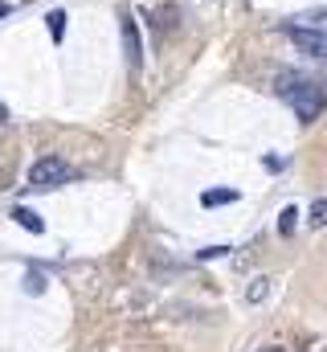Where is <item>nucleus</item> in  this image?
Here are the masks:
<instances>
[{"label":"nucleus","mask_w":327,"mask_h":352,"mask_svg":"<svg viewBox=\"0 0 327 352\" xmlns=\"http://www.w3.org/2000/svg\"><path fill=\"white\" fill-rule=\"evenodd\" d=\"M266 295H270V278H253V283L245 287V299H249V303H262Z\"/></svg>","instance_id":"6e6552de"},{"label":"nucleus","mask_w":327,"mask_h":352,"mask_svg":"<svg viewBox=\"0 0 327 352\" xmlns=\"http://www.w3.org/2000/svg\"><path fill=\"white\" fill-rule=\"evenodd\" d=\"M307 226H315V230H324V226H327V197H319V201L311 205V217H307Z\"/></svg>","instance_id":"1a4fd4ad"},{"label":"nucleus","mask_w":327,"mask_h":352,"mask_svg":"<svg viewBox=\"0 0 327 352\" xmlns=\"http://www.w3.org/2000/svg\"><path fill=\"white\" fill-rule=\"evenodd\" d=\"M278 94L295 107V115L303 119V123H315L319 115H324V107H327V94L324 87H315V82H307L303 74H295V70H282L278 74Z\"/></svg>","instance_id":"f257e3e1"},{"label":"nucleus","mask_w":327,"mask_h":352,"mask_svg":"<svg viewBox=\"0 0 327 352\" xmlns=\"http://www.w3.org/2000/svg\"><path fill=\"white\" fill-rule=\"evenodd\" d=\"M0 123H8V107L4 102H0Z\"/></svg>","instance_id":"ddd939ff"},{"label":"nucleus","mask_w":327,"mask_h":352,"mask_svg":"<svg viewBox=\"0 0 327 352\" xmlns=\"http://www.w3.org/2000/svg\"><path fill=\"white\" fill-rule=\"evenodd\" d=\"M12 221H16L21 230H29V234H45V221H41L33 209H25V205H16V209H12Z\"/></svg>","instance_id":"39448f33"},{"label":"nucleus","mask_w":327,"mask_h":352,"mask_svg":"<svg viewBox=\"0 0 327 352\" xmlns=\"http://www.w3.org/2000/svg\"><path fill=\"white\" fill-rule=\"evenodd\" d=\"M258 352H286V349H278V344H270V349H258Z\"/></svg>","instance_id":"2eb2a0df"},{"label":"nucleus","mask_w":327,"mask_h":352,"mask_svg":"<svg viewBox=\"0 0 327 352\" xmlns=\"http://www.w3.org/2000/svg\"><path fill=\"white\" fill-rule=\"evenodd\" d=\"M286 37H291L303 54H311V58H327V33L324 29H311V25L291 21V25H286Z\"/></svg>","instance_id":"7ed1b4c3"},{"label":"nucleus","mask_w":327,"mask_h":352,"mask_svg":"<svg viewBox=\"0 0 327 352\" xmlns=\"http://www.w3.org/2000/svg\"><path fill=\"white\" fill-rule=\"evenodd\" d=\"M295 217H299V209H295V205H286V209H282V217H278V230H282V234H291V230H295Z\"/></svg>","instance_id":"9d476101"},{"label":"nucleus","mask_w":327,"mask_h":352,"mask_svg":"<svg viewBox=\"0 0 327 352\" xmlns=\"http://www.w3.org/2000/svg\"><path fill=\"white\" fill-rule=\"evenodd\" d=\"M225 254H229V246H209V250H201V263L205 258H225Z\"/></svg>","instance_id":"f8f14e48"},{"label":"nucleus","mask_w":327,"mask_h":352,"mask_svg":"<svg viewBox=\"0 0 327 352\" xmlns=\"http://www.w3.org/2000/svg\"><path fill=\"white\" fill-rule=\"evenodd\" d=\"M229 201H238V188H209V192H201V205H205V209L229 205Z\"/></svg>","instance_id":"423d86ee"},{"label":"nucleus","mask_w":327,"mask_h":352,"mask_svg":"<svg viewBox=\"0 0 327 352\" xmlns=\"http://www.w3.org/2000/svg\"><path fill=\"white\" fill-rule=\"evenodd\" d=\"M45 25H49V37H54V41L66 37V12H62V8H54V12L45 16Z\"/></svg>","instance_id":"0eeeda50"},{"label":"nucleus","mask_w":327,"mask_h":352,"mask_svg":"<svg viewBox=\"0 0 327 352\" xmlns=\"http://www.w3.org/2000/svg\"><path fill=\"white\" fill-rule=\"evenodd\" d=\"M4 16H8V4H4V0H0V21H4Z\"/></svg>","instance_id":"4468645a"},{"label":"nucleus","mask_w":327,"mask_h":352,"mask_svg":"<svg viewBox=\"0 0 327 352\" xmlns=\"http://www.w3.org/2000/svg\"><path fill=\"white\" fill-rule=\"evenodd\" d=\"M25 291H29V295L45 291V278H41V274H29V278H25Z\"/></svg>","instance_id":"9b49d317"},{"label":"nucleus","mask_w":327,"mask_h":352,"mask_svg":"<svg viewBox=\"0 0 327 352\" xmlns=\"http://www.w3.org/2000/svg\"><path fill=\"white\" fill-rule=\"evenodd\" d=\"M70 180V164L62 156H41L33 168H29V188H58Z\"/></svg>","instance_id":"f03ea898"},{"label":"nucleus","mask_w":327,"mask_h":352,"mask_svg":"<svg viewBox=\"0 0 327 352\" xmlns=\"http://www.w3.org/2000/svg\"><path fill=\"white\" fill-rule=\"evenodd\" d=\"M119 37H123V54H127V66H139L144 62V41H139V25L131 12L119 16Z\"/></svg>","instance_id":"20e7f679"}]
</instances>
